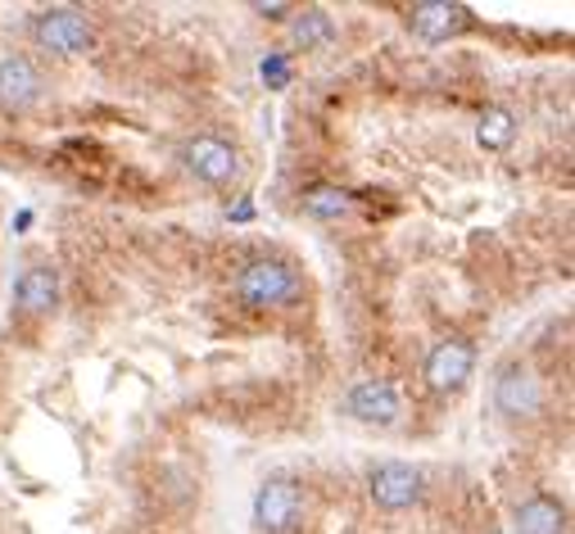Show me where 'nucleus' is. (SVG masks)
<instances>
[{
    "label": "nucleus",
    "mask_w": 575,
    "mask_h": 534,
    "mask_svg": "<svg viewBox=\"0 0 575 534\" xmlns=\"http://www.w3.org/2000/svg\"><path fill=\"white\" fill-rule=\"evenodd\" d=\"M14 304L23 313H51L60 304V272L55 268H28L14 285Z\"/></svg>",
    "instance_id": "obj_11"
},
{
    "label": "nucleus",
    "mask_w": 575,
    "mask_h": 534,
    "mask_svg": "<svg viewBox=\"0 0 575 534\" xmlns=\"http://www.w3.org/2000/svg\"><path fill=\"white\" fill-rule=\"evenodd\" d=\"M254 14H263V19H285V14H291V6H281V0H272V6H254Z\"/></svg>",
    "instance_id": "obj_17"
},
{
    "label": "nucleus",
    "mask_w": 575,
    "mask_h": 534,
    "mask_svg": "<svg viewBox=\"0 0 575 534\" xmlns=\"http://www.w3.org/2000/svg\"><path fill=\"white\" fill-rule=\"evenodd\" d=\"M236 295L250 308H281V304L300 300V272L281 259H254L236 276Z\"/></svg>",
    "instance_id": "obj_1"
},
{
    "label": "nucleus",
    "mask_w": 575,
    "mask_h": 534,
    "mask_svg": "<svg viewBox=\"0 0 575 534\" xmlns=\"http://www.w3.org/2000/svg\"><path fill=\"white\" fill-rule=\"evenodd\" d=\"M512 136H516V118L508 114V109H485L481 114V127H475V140L485 145V150H508L512 145Z\"/></svg>",
    "instance_id": "obj_15"
},
{
    "label": "nucleus",
    "mask_w": 575,
    "mask_h": 534,
    "mask_svg": "<svg viewBox=\"0 0 575 534\" xmlns=\"http://www.w3.org/2000/svg\"><path fill=\"white\" fill-rule=\"evenodd\" d=\"M516 525L521 534H562L566 530V507L548 494H535L516 507Z\"/></svg>",
    "instance_id": "obj_12"
},
{
    "label": "nucleus",
    "mask_w": 575,
    "mask_h": 534,
    "mask_svg": "<svg viewBox=\"0 0 575 534\" xmlns=\"http://www.w3.org/2000/svg\"><path fill=\"white\" fill-rule=\"evenodd\" d=\"M259 73H263V82H268L272 91H281L285 82H291V55H268V60L259 64Z\"/></svg>",
    "instance_id": "obj_16"
},
{
    "label": "nucleus",
    "mask_w": 575,
    "mask_h": 534,
    "mask_svg": "<svg viewBox=\"0 0 575 534\" xmlns=\"http://www.w3.org/2000/svg\"><path fill=\"white\" fill-rule=\"evenodd\" d=\"M28 227H32V213H28V209H23V213H19V218H14V231H28Z\"/></svg>",
    "instance_id": "obj_19"
},
{
    "label": "nucleus",
    "mask_w": 575,
    "mask_h": 534,
    "mask_svg": "<svg viewBox=\"0 0 575 534\" xmlns=\"http://www.w3.org/2000/svg\"><path fill=\"white\" fill-rule=\"evenodd\" d=\"M300 521H304V494H300V484L285 480V475L263 480L259 494H254V525H259L263 534H291Z\"/></svg>",
    "instance_id": "obj_2"
},
{
    "label": "nucleus",
    "mask_w": 575,
    "mask_h": 534,
    "mask_svg": "<svg viewBox=\"0 0 575 534\" xmlns=\"http://www.w3.org/2000/svg\"><path fill=\"white\" fill-rule=\"evenodd\" d=\"M32 36L51 55H82L91 45V23L73 6H51V10L32 14Z\"/></svg>",
    "instance_id": "obj_3"
},
{
    "label": "nucleus",
    "mask_w": 575,
    "mask_h": 534,
    "mask_svg": "<svg viewBox=\"0 0 575 534\" xmlns=\"http://www.w3.org/2000/svg\"><path fill=\"white\" fill-rule=\"evenodd\" d=\"M41 91L45 86H41V73H36L32 60H23V55L0 60V105L6 109H28Z\"/></svg>",
    "instance_id": "obj_10"
},
{
    "label": "nucleus",
    "mask_w": 575,
    "mask_h": 534,
    "mask_svg": "<svg viewBox=\"0 0 575 534\" xmlns=\"http://www.w3.org/2000/svg\"><path fill=\"white\" fill-rule=\"evenodd\" d=\"M291 41L300 45V51H317V45H331L335 41V19L326 10H304L295 14L291 23Z\"/></svg>",
    "instance_id": "obj_13"
},
{
    "label": "nucleus",
    "mask_w": 575,
    "mask_h": 534,
    "mask_svg": "<svg viewBox=\"0 0 575 534\" xmlns=\"http://www.w3.org/2000/svg\"><path fill=\"white\" fill-rule=\"evenodd\" d=\"M494 404H499L503 417H535L540 404H544L535 371H531V367H521V363L503 367L499 380H494Z\"/></svg>",
    "instance_id": "obj_7"
},
{
    "label": "nucleus",
    "mask_w": 575,
    "mask_h": 534,
    "mask_svg": "<svg viewBox=\"0 0 575 534\" xmlns=\"http://www.w3.org/2000/svg\"><path fill=\"white\" fill-rule=\"evenodd\" d=\"M471 367H475V349L467 345L462 335H449L426 358V385L436 395H453V390H462V385L471 380Z\"/></svg>",
    "instance_id": "obj_5"
},
{
    "label": "nucleus",
    "mask_w": 575,
    "mask_h": 534,
    "mask_svg": "<svg viewBox=\"0 0 575 534\" xmlns=\"http://www.w3.org/2000/svg\"><path fill=\"white\" fill-rule=\"evenodd\" d=\"M408 23H412V32L421 41H449V36L471 28V10L467 6H449V0H421V6H412Z\"/></svg>",
    "instance_id": "obj_8"
},
{
    "label": "nucleus",
    "mask_w": 575,
    "mask_h": 534,
    "mask_svg": "<svg viewBox=\"0 0 575 534\" xmlns=\"http://www.w3.org/2000/svg\"><path fill=\"white\" fill-rule=\"evenodd\" d=\"M367 490H372V503H376V507L404 512V507H412V503L421 499L426 480H421V471L408 467V462H380V467H372V475H367Z\"/></svg>",
    "instance_id": "obj_4"
},
{
    "label": "nucleus",
    "mask_w": 575,
    "mask_h": 534,
    "mask_svg": "<svg viewBox=\"0 0 575 534\" xmlns=\"http://www.w3.org/2000/svg\"><path fill=\"white\" fill-rule=\"evenodd\" d=\"M227 218H231V222H250V218H254V205H250V200H241V205H236Z\"/></svg>",
    "instance_id": "obj_18"
},
{
    "label": "nucleus",
    "mask_w": 575,
    "mask_h": 534,
    "mask_svg": "<svg viewBox=\"0 0 575 534\" xmlns=\"http://www.w3.org/2000/svg\"><path fill=\"white\" fill-rule=\"evenodd\" d=\"M349 412L363 426H395L399 421V395L390 380H358L349 390Z\"/></svg>",
    "instance_id": "obj_9"
},
{
    "label": "nucleus",
    "mask_w": 575,
    "mask_h": 534,
    "mask_svg": "<svg viewBox=\"0 0 575 534\" xmlns=\"http://www.w3.org/2000/svg\"><path fill=\"white\" fill-rule=\"evenodd\" d=\"M181 159H186L190 172H196L200 181H209V186H227L236 172H241V155H236L231 145L218 140V136H196L181 150Z\"/></svg>",
    "instance_id": "obj_6"
},
{
    "label": "nucleus",
    "mask_w": 575,
    "mask_h": 534,
    "mask_svg": "<svg viewBox=\"0 0 575 534\" xmlns=\"http://www.w3.org/2000/svg\"><path fill=\"white\" fill-rule=\"evenodd\" d=\"M304 209L313 218H322V222H335V218H349L354 213V200L345 196L341 186H313V190H304Z\"/></svg>",
    "instance_id": "obj_14"
}]
</instances>
